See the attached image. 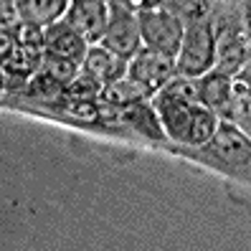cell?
Listing matches in <instances>:
<instances>
[{"label":"cell","instance_id":"1","mask_svg":"<svg viewBox=\"0 0 251 251\" xmlns=\"http://www.w3.org/2000/svg\"><path fill=\"white\" fill-rule=\"evenodd\" d=\"M178 71L183 76H203L208 74L216 64V25L203 18V21H190L185 25L183 43L178 49Z\"/></svg>","mask_w":251,"mask_h":251},{"label":"cell","instance_id":"2","mask_svg":"<svg viewBox=\"0 0 251 251\" xmlns=\"http://www.w3.org/2000/svg\"><path fill=\"white\" fill-rule=\"evenodd\" d=\"M137 18H140L142 46L170 53V56H178V49L183 43V33H185V21H180L165 5L140 10Z\"/></svg>","mask_w":251,"mask_h":251},{"label":"cell","instance_id":"3","mask_svg":"<svg viewBox=\"0 0 251 251\" xmlns=\"http://www.w3.org/2000/svg\"><path fill=\"white\" fill-rule=\"evenodd\" d=\"M127 74L140 86H145V92L150 97H155L162 86H165L168 81H173L180 71H178V61H175V56L142 46L135 56L129 58Z\"/></svg>","mask_w":251,"mask_h":251},{"label":"cell","instance_id":"4","mask_svg":"<svg viewBox=\"0 0 251 251\" xmlns=\"http://www.w3.org/2000/svg\"><path fill=\"white\" fill-rule=\"evenodd\" d=\"M99 43L129 61V58L142 49V33H140L137 13L120 5V3H112L107 31H104V36H101Z\"/></svg>","mask_w":251,"mask_h":251},{"label":"cell","instance_id":"5","mask_svg":"<svg viewBox=\"0 0 251 251\" xmlns=\"http://www.w3.org/2000/svg\"><path fill=\"white\" fill-rule=\"evenodd\" d=\"M43 53L38 49H28L13 41L10 31L3 28V79H5V89H25L31 76L41 69L43 64Z\"/></svg>","mask_w":251,"mask_h":251},{"label":"cell","instance_id":"6","mask_svg":"<svg viewBox=\"0 0 251 251\" xmlns=\"http://www.w3.org/2000/svg\"><path fill=\"white\" fill-rule=\"evenodd\" d=\"M251 61V38L236 25H216V64L213 69L236 76Z\"/></svg>","mask_w":251,"mask_h":251},{"label":"cell","instance_id":"7","mask_svg":"<svg viewBox=\"0 0 251 251\" xmlns=\"http://www.w3.org/2000/svg\"><path fill=\"white\" fill-rule=\"evenodd\" d=\"M109 10L112 3H107V0H71L64 21L71 28H76L89 43H99L107 31Z\"/></svg>","mask_w":251,"mask_h":251},{"label":"cell","instance_id":"8","mask_svg":"<svg viewBox=\"0 0 251 251\" xmlns=\"http://www.w3.org/2000/svg\"><path fill=\"white\" fill-rule=\"evenodd\" d=\"M208 150L224 165L246 168L251 162V137L233 122H221L213 140L208 142Z\"/></svg>","mask_w":251,"mask_h":251},{"label":"cell","instance_id":"9","mask_svg":"<svg viewBox=\"0 0 251 251\" xmlns=\"http://www.w3.org/2000/svg\"><path fill=\"white\" fill-rule=\"evenodd\" d=\"M152 107L157 109V117L162 122L165 135L173 137L175 142H185L188 140V129H190V117H193V107L196 104H188V101H180V99H170L165 94H155L152 97Z\"/></svg>","mask_w":251,"mask_h":251},{"label":"cell","instance_id":"10","mask_svg":"<svg viewBox=\"0 0 251 251\" xmlns=\"http://www.w3.org/2000/svg\"><path fill=\"white\" fill-rule=\"evenodd\" d=\"M198 97L201 104L216 112L218 117L231 114V97H233V76L211 69L208 74L198 76Z\"/></svg>","mask_w":251,"mask_h":251},{"label":"cell","instance_id":"11","mask_svg":"<svg viewBox=\"0 0 251 251\" xmlns=\"http://www.w3.org/2000/svg\"><path fill=\"white\" fill-rule=\"evenodd\" d=\"M81 69L86 74H92L94 79H99L101 84H109L114 79L127 76L129 61H127V58H122L120 53L109 51L107 46H101V43H89L86 56H84V61H81Z\"/></svg>","mask_w":251,"mask_h":251},{"label":"cell","instance_id":"12","mask_svg":"<svg viewBox=\"0 0 251 251\" xmlns=\"http://www.w3.org/2000/svg\"><path fill=\"white\" fill-rule=\"evenodd\" d=\"M122 125H125V132H137V135L150 137V140L168 137L157 117V109L152 107V99H140V101L122 104Z\"/></svg>","mask_w":251,"mask_h":251},{"label":"cell","instance_id":"13","mask_svg":"<svg viewBox=\"0 0 251 251\" xmlns=\"http://www.w3.org/2000/svg\"><path fill=\"white\" fill-rule=\"evenodd\" d=\"M86 49H89V41L76 28H71L64 18L46 28V51L58 53V56H69L81 64L86 56Z\"/></svg>","mask_w":251,"mask_h":251},{"label":"cell","instance_id":"14","mask_svg":"<svg viewBox=\"0 0 251 251\" xmlns=\"http://www.w3.org/2000/svg\"><path fill=\"white\" fill-rule=\"evenodd\" d=\"M69 3L71 0H16V10L21 21L49 28L66 16Z\"/></svg>","mask_w":251,"mask_h":251},{"label":"cell","instance_id":"15","mask_svg":"<svg viewBox=\"0 0 251 251\" xmlns=\"http://www.w3.org/2000/svg\"><path fill=\"white\" fill-rule=\"evenodd\" d=\"M25 94L43 101V104H49V107H64L66 104V84L56 81L43 69H38L31 76V81L25 86Z\"/></svg>","mask_w":251,"mask_h":251},{"label":"cell","instance_id":"16","mask_svg":"<svg viewBox=\"0 0 251 251\" xmlns=\"http://www.w3.org/2000/svg\"><path fill=\"white\" fill-rule=\"evenodd\" d=\"M221 125V117L216 112H211L208 107L196 104L193 107V117H190V129H188V140L185 145L190 147H203L208 145L216 135V129Z\"/></svg>","mask_w":251,"mask_h":251},{"label":"cell","instance_id":"17","mask_svg":"<svg viewBox=\"0 0 251 251\" xmlns=\"http://www.w3.org/2000/svg\"><path fill=\"white\" fill-rule=\"evenodd\" d=\"M140 99H152V97L145 92V86H140L127 74V76H122V79H114V81L104 84L99 101H109V104H129V101H140Z\"/></svg>","mask_w":251,"mask_h":251},{"label":"cell","instance_id":"18","mask_svg":"<svg viewBox=\"0 0 251 251\" xmlns=\"http://www.w3.org/2000/svg\"><path fill=\"white\" fill-rule=\"evenodd\" d=\"M41 69L46 71V74H51L56 81H61V84L69 86L74 79L79 76L81 64H79V61H74V58H69V56H58V53L46 51V53H43V64H41Z\"/></svg>","mask_w":251,"mask_h":251},{"label":"cell","instance_id":"19","mask_svg":"<svg viewBox=\"0 0 251 251\" xmlns=\"http://www.w3.org/2000/svg\"><path fill=\"white\" fill-rule=\"evenodd\" d=\"M101 89H104V84L81 69L79 76L66 86V101L69 99L71 101H99L101 99Z\"/></svg>","mask_w":251,"mask_h":251},{"label":"cell","instance_id":"20","mask_svg":"<svg viewBox=\"0 0 251 251\" xmlns=\"http://www.w3.org/2000/svg\"><path fill=\"white\" fill-rule=\"evenodd\" d=\"M10 31L13 41L21 43V46L28 49H38V51H46V28L38 25V23H28V21H18L13 25H3Z\"/></svg>","mask_w":251,"mask_h":251},{"label":"cell","instance_id":"21","mask_svg":"<svg viewBox=\"0 0 251 251\" xmlns=\"http://www.w3.org/2000/svg\"><path fill=\"white\" fill-rule=\"evenodd\" d=\"M170 13H175L180 21H203L211 13V0H162Z\"/></svg>","mask_w":251,"mask_h":251},{"label":"cell","instance_id":"22","mask_svg":"<svg viewBox=\"0 0 251 251\" xmlns=\"http://www.w3.org/2000/svg\"><path fill=\"white\" fill-rule=\"evenodd\" d=\"M64 112L74 120H81V122H99V101H66Z\"/></svg>","mask_w":251,"mask_h":251},{"label":"cell","instance_id":"23","mask_svg":"<svg viewBox=\"0 0 251 251\" xmlns=\"http://www.w3.org/2000/svg\"><path fill=\"white\" fill-rule=\"evenodd\" d=\"M246 33L251 38V0H246Z\"/></svg>","mask_w":251,"mask_h":251},{"label":"cell","instance_id":"24","mask_svg":"<svg viewBox=\"0 0 251 251\" xmlns=\"http://www.w3.org/2000/svg\"><path fill=\"white\" fill-rule=\"evenodd\" d=\"M109 3H112V0H109Z\"/></svg>","mask_w":251,"mask_h":251}]
</instances>
